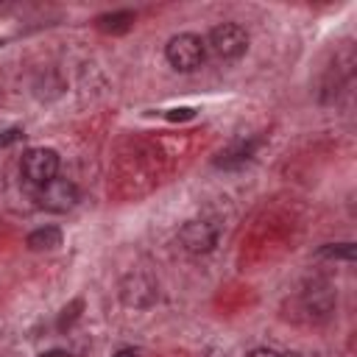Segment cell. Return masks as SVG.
Returning a JSON list of instances; mask_svg holds the SVG:
<instances>
[{
	"instance_id": "obj_1",
	"label": "cell",
	"mask_w": 357,
	"mask_h": 357,
	"mask_svg": "<svg viewBox=\"0 0 357 357\" xmlns=\"http://www.w3.org/2000/svg\"><path fill=\"white\" fill-rule=\"evenodd\" d=\"M165 56H167V61H170L173 70L192 73V70L201 67V61L206 56V47L201 42V36H195V33H178V36H173L167 42Z\"/></svg>"
},
{
	"instance_id": "obj_2",
	"label": "cell",
	"mask_w": 357,
	"mask_h": 357,
	"mask_svg": "<svg viewBox=\"0 0 357 357\" xmlns=\"http://www.w3.org/2000/svg\"><path fill=\"white\" fill-rule=\"evenodd\" d=\"M20 170H22V176L31 184L42 187V184L56 178V173H59V153L53 148H31V151L22 153Z\"/></svg>"
},
{
	"instance_id": "obj_3",
	"label": "cell",
	"mask_w": 357,
	"mask_h": 357,
	"mask_svg": "<svg viewBox=\"0 0 357 357\" xmlns=\"http://www.w3.org/2000/svg\"><path fill=\"white\" fill-rule=\"evenodd\" d=\"M209 47L220 59H237L248 47V33L237 22H220L209 31Z\"/></svg>"
},
{
	"instance_id": "obj_4",
	"label": "cell",
	"mask_w": 357,
	"mask_h": 357,
	"mask_svg": "<svg viewBox=\"0 0 357 357\" xmlns=\"http://www.w3.org/2000/svg\"><path fill=\"white\" fill-rule=\"evenodd\" d=\"M36 201H39V206L47 209V212H67V209H73V206L78 204V187H75L73 181L56 176L53 181L42 184V187L36 190Z\"/></svg>"
},
{
	"instance_id": "obj_5",
	"label": "cell",
	"mask_w": 357,
	"mask_h": 357,
	"mask_svg": "<svg viewBox=\"0 0 357 357\" xmlns=\"http://www.w3.org/2000/svg\"><path fill=\"white\" fill-rule=\"evenodd\" d=\"M178 243L190 254H206L218 245V229L209 220H187L178 229Z\"/></svg>"
},
{
	"instance_id": "obj_6",
	"label": "cell",
	"mask_w": 357,
	"mask_h": 357,
	"mask_svg": "<svg viewBox=\"0 0 357 357\" xmlns=\"http://www.w3.org/2000/svg\"><path fill=\"white\" fill-rule=\"evenodd\" d=\"M56 245H61V231L56 226H42L28 234V248H33V251H47Z\"/></svg>"
},
{
	"instance_id": "obj_7",
	"label": "cell",
	"mask_w": 357,
	"mask_h": 357,
	"mask_svg": "<svg viewBox=\"0 0 357 357\" xmlns=\"http://www.w3.org/2000/svg\"><path fill=\"white\" fill-rule=\"evenodd\" d=\"M131 22H134V14H131V11L103 14V17L98 20V25H100L103 31H112V33H123V31H128V28H131Z\"/></svg>"
},
{
	"instance_id": "obj_8",
	"label": "cell",
	"mask_w": 357,
	"mask_h": 357,
	"mask_svg": "<svg viewBox=\"0 0 357 357\" xmlns=\"http://www.w3.org/2000/svg\"><path fill=\"white\" fill-rule=\"evenodd\" d=\"M321 257H332V259H354V243H337V245H324L318 251Z\"/></svg>"
},
{
	"instance_id": "obj_9",
	"label": "cell",
	"mask_w": 357,
	"mask_h": 357,
	"mask_svg": "<svg viewBox=\"0 0 357 357\" xmlns=\"http://www.w3.org/2000/svg\"><path fill=\"white\" fill-rule=\"evenodd\" d=\"M17 139H22V131H20V128H8V131L0 134V145H3V148L11 145V142H17Z\"/></svg>"
},
{
	"instance_id": "obj_10",
	"label": "cell",
	"mask_w": 357,
	"mask_h": 357,
	"mask_svg": "<svg viewBox=\"0 0 357 357\" xmlns=\"http://www.w3.org/2000/svg\"><path fill=\"white\" fill-rule=\"evenodd\" d=\"M248 357H279V354H276L273 349H254Z\"/></svg>"
},
{
	"instance_id": "obj_11",
	"label": "cell",
	"mask_w": 357,
	"mask_h": 357,
	"mask_svg": "<svg viewBox=\"0 0 357 357\" xmlns=\"http://www.w3.org/2000/svg\"><path fill=\"white\" fill-rule=\"evenodd\" d=\"M39 357H70V351H64V349H50V351L39 354Z\"/></svg>"
},
{
	"instance_id": "obj_12",
	"label": "cell",
	"mask_w": 357,
	"mask_h": 357,
	"mask_svg": "<svg viewBox=\"0 0 357 357\" xmlns=\"http://www.w3.org/2000/svg\"><path fill=\"white\" fill-rule=\"evenodd\" d=\"M112 357H137V351H134V349H120V351H114Z\"/></svg>"
}]
</instances>
